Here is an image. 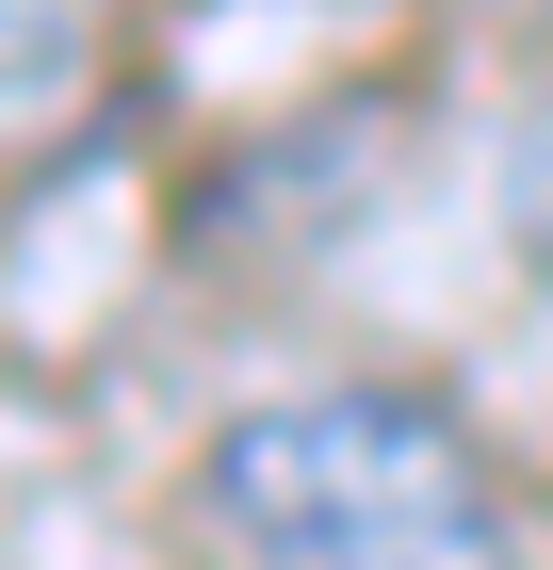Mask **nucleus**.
I'll use <instances>...</instances> for the list:
<instances>
[{"instance_id": "obj_1", "label": "nucleus", "mask_w": 553, "mask_h": 570, "mask_svg": "<svg viewBox=\"0 0 553 570\" xmlns=\"http://www.w3.org/2000/svg\"><path fill=\"white\" fill-rule=\"evenodd\" d=\"M213 522L245 570H505L488 456L424 392H277L213 440Z\"/></svg>"}, {"instance_id": "obj_2", "label": "nucleus", "mask_w": 553, "mask_h": 570, "mask_svg": "<svg viewBox=\"0 0 553 570\" xmlns=\"http://www.w3.org/2000/svg\"><path fill=\"white\" fill-rule=\"evenodd\" d=\"M505 213H521V228H537V245H553V115H537V131H521V164H505Z\"/></svg>"}, {"instance_id": "obj_3", "label": "nucleus", "mask_w": 553, "mask_h": 570, "mask_svg": "<svg viewBox=\"0 0 553 570\" xmlns=\"http://www.w3.org/2000/svg\"><path fill=\"white\" fill-rule=\"evenodd\" d=\"M82 33V0H0V66H33V49Z\"/></svg>"}]
</instances>
